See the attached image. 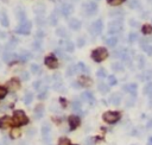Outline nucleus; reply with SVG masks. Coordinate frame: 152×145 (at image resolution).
Returning <instances> with one entry per match:
<instances>
[{
    "label": "nucleus",
    "instance_id": "obj_2",
    "mask_svg": "<svg viewBox=\"0 0 152 145\" xmlns=\"http://www.w3.org/2000/svg\"><path fill=\"white\" fill-rule=\"evenodd\" d=\"M108 57V51L106 48H97L92 52V59L95 62H102Z\"/></svg>",
    "mask_w": 152,
    "mask_h": 145
},
{
    "label": "nucleus",
    "instance_id": "obj_21",
    "mask_svg": "<svg viewBox=\"0 0 152 145\" xmlns=\"http://www.w3.org/2000/svg\"><path fill=\"white\" fill-rule=\"evenodd\" d=\"M31 54H30L27 50H22L19 52V55H18V59L20 60V61H23V62H26L27 60H30L31 59Z\"/></svg>",
    "mask_w": 152,
    "mask_h": 145
},
{
    "label": "nucleus",
    "instance_id": "obj_4",
    "mask_svg": "<svg viewBox=\"0 0 152 145\" xmlns=\"http://www.w3.org/2000/svg\"><path fill=\"white\" fill-rule=\"evenodd\" d=\"M104 30V24H102V20L101 19H97V20L93 22L92 25L89 26V32L92 33L93 36H99Z\"/></svg>",
    "mask_w": 152,
    "mask_h": 145
},
{
    "label": "nucleus",
    "instance_id": "obj_29",
    "mask_svg": "<svg viewBox=\"0 0 152 145\" xmlns=\"http://www.w3.org/2000/svg\"><path fill=\"white\" fill-rule=\"evenodd\" d=\"M17 18L19 19V22H20V23L26 22V14H25V12L23 11V10L17 8Z\"/></svg>",
    "mask_w": 152,
    "mask_h": 145
},
{
    "label": "nucleus",
    "instance_id": "obj_55",
    "mask_svg": "<svg viewBox=\"0 0 152 145\" xmlns=\"http://www.w3.org/2000/svg\"><path fill=\"white\" fill-rule=\"evenodd\" d=\"M95 139L94 138H87L86 139V145H94Z\"/></svg>",
    "mask_w": 152,
    "mask_h": 145
},
{
    "label": "nucleus",
    "instance_id": "obj_53",
    "mask_svg": "<svg viewBox=\"0 0 152 145\" xmlns=\"http://www.w3.org/2000/svg\"><path fill=\"white\" fill-rule=\"evenodd\" d=\"M36 20H37V24H38V25H44V22H45L44 18H43V16H42V17H37Z\"/></svg>",
    "mask_w": 152,
    "mask_h": 145
},
{
    "label": "nucleus",
    "instance_id": "obj_8",
    "mask_svg": "<svg viewBox=\"0 0 152 145\" xmlns=\"http://www.w3.org/2000/svg\"><path fill=\"white\" fill-rule=\"evenodd\" d=\"M44 63H45V65L48 67V68H50V69H55V68H57V67H58V61H57V59L54 55L46 56L45 60H44Z\"/></svg>",
    "mask_w": 152,
    "mask_h": 145
},
{
    "label": "nucleus",
    "instance_id": "obj_59",
    "mask_svg": "<svg viewBox=\"0 0 152 145\" xmlns=\"http://www.w3.org/2000/svg\"><path fill=\"white\" fill-rule=\"evenodd\" d=\"M147 145H152V137L149 138V143H147Z\"/></svg>",
    "mask_w": 152,
    "mask_h": 145
},
{
    "label": "nucleus",
    "instance_id": "obj_50",
    "mask_svg": "<svg viewBox=\"0 0 152 145\" xmlns=\"http://www.w3.org/2000/svg\"><path fill=\"white\" fill-rule=\"evenodd\" d=\"M12 134V138H18V137H20V131L19 130H17V129H14V130H12V132H11Z\"/></svg>",
    "mask_w": 152,
    "mask_h": 145
},
{
    "label": "nucleus",
    "instance_id": "obj_26",
    "mask_svg": "<svg viewBox=\"0 0 152 145\" xmlns=\"http://www.w3.org/2000/svg\"><path fill=\"white\" fill-rule=\"evenodd\" d=\"M76 67H77V71H81V73H85V74H88L90 70H89V68L88 67L83 63V62H80V63H77L76 64Z\"/></svg>",
    "mask_w": 152,
    "mask_h": 145
},
{
    "label": "nucleus",
    "instance_id": "obj_35",
    "mask_svg": "<svg viewBox=\"0 0 152 145\" xmlns=\"http://www.w3.org/2000/svg\"><path fill=\"white\" fill-rule=\"evenodd\" d=\"M141 32H143L144 35H151V33H152V25L145 24V25L143 26V29H141Z\"/></svg>",
    "mask_w": 152,
    "mask_h": 145
},
{
    "label": "nucleus",
    "instance_id": "obj_43",
    "mask_svg": "<svg viewBox=\"0 0 152 145\" xmlns=\"http://www.w3.org/2000/svg\"><path fill=\"white\" fill-rule=\"evenodd\" d=\"M72 108H73L75 112L81 111V102H80V101H73V103H72Z\"/></svg>",
    "mask_w": 152,
    "mask_h": 145
},
{
    "label": "nucleus",
    "instance_id": "obj_7",
    "mask_svg": "<svg viewBox=\"0 0 152 145\" xmlns=\"http://www.w3.org/2000/svg\"><path fill=\"white\" fill-rule=\"evenodd\" d=\"M82 8H83V12H85L87 16H90V14L96 13V11H97V5H96L94 1L85 3L83 6H82Z\"/></svg>",
    "mask_w": 152,
    "mask_h": 145
},
{
    "label": "nucleus",
    "instance_id": "obj_56",
    "mask_svg": "<svg viewBox=\"0 0 152 145\" xmlns=\"http://www.w3.org/2000/svg\"><path fill=\"white\" fill-rule=\"evenodd\" d=\"M36 37L38 38V39H40V38H43V37H44V32H43L42 30H38L37 33H36Z\"/></svg>",
    "mask_w": 152,
    "mask_h": 145
},
{
    "label": "nucleus",
    "instance_id": "obj_5",
    "mask_svg": "<svg viewBox=\"0 0 152 145\" xmlns=\"http://www.w3.org/2000/svg\"><path fill=\"white\" fill-rule=\"evenodd\" d=\"M31 29H32V23L30 20H26V22L20 23V25L16 29V32L20 33V35H30Z\"/></svg>",
    "mask_w": 152,
    "mask_h": 145
},
{
    "label": "nucleus",
    "instance_id": "obj_32",
    "mask_svg": "<svg viewBox=\"0 0 152 145\" xmlns=\"http://www.w3.org/2000/svg\"><path fill=\"white\" fill-rule=\"evenodd\" d=\"M7 86H8V88H11V89H18L19 88V82H18V80L12 79L11 81H8Z\"/></svg>",
    "mask_w": 152,
    "mask_h": 145
},
{
    "label": "nucleus",
    "instance_id": "obj_9",
    "mask_svg": "<svg viewBox=\"0 0 152 145\" xmlns=\"http://www.w3.org/2000/svg\"><path fill=\"white\" fill-rule=\"evenodd\" d=\"M74 11V7L72 4H68V3H63L62 5H61V10H59V12L61 14H63L64 17H68L70 13H73Z\"/></svg>",
    "mask_w": 152,
    "mask_h": 145
},
{
    "label": "nucleus",
    "instance_id": "obj_44",
    "mask_svg": "<svg viewBox=\"0 0 152 145\" xmlns=\"http://www.w3.org/2000/svg\"><path fill=\"white\" fill-rule=\"evenodd\" d=\"M125 1V0H107V3L109 4V5H112V6H119V5H121Z\"/></svg>",
    "mask_w": 152,
    "mask_h": 145
},
{
    "label": "nucleus",
    "instance_id": "obj_11",
    "mask_svg": "<svg viewBox=\"0 0 152 145\" xmlns=\"http://www.w3.org/2000/svg\"><path fill=\"white\" fill-rule=\"evenodd\" d=\"M68 120H69V126L72 130H75L81 124V119H80V117H77V115H70Z\"/></svg>",
    "mask_w": 152,
    "mask_h": 145
},
{
    "label": "nucleus",
    "instance_id": "obj_45",
    "mask_svg": "<svg viewBox=\"0 0 152 145\" xmlns=\"http://www.w3.org/2000/svg\"><path fill=\"white\" fill-rule=\"evenodd\" d=\"M144 64H145V59L144 56H138V68H144Z\"/></svg>",
    "mask_w": 152,
    "mask_h": 145
},
{
    "label": "nucleus",
    "instance_id": "obj_37",
    "mask_svg": "<svg viewBox=\"0 0 152 145\" xmlns=\"http://www.w3.org/2000/svg\"><path fill=\"white\" fill-rule=\"evenodd\" d=\"M32 100H33V94L32 93H26L25 96H24V102L26 105H30L32 102Z\"/></svg>",
    "mask_w": 152,
    "mask_h": 145
},
{
    "label": "nucleus",
    "instance_id": "obj_30",
    "mask_svg": "<svg viewBox=\"0 0 152 145\" xmlns=\"http://www.w3.org/2000/svg\"><path fill=\"white\" fill-rule=\"evenodd\" d=\"M13 121H11L10 120V118H7V117H4V118H0V127H7L10 124H12Z\"/></svg>",
    "mask_w": 152,
    "mask_h": 145
},
{
    "label": "nucleus",
    "instance_id": "obj_38",
    "mask_svg": "<svg viewBox=\"0 0 152 145\" xmlns=\"http://www.w3.org/2000/svg\"><path fill=\"white\" fill-rule=\"evenodd\" d=\"M74 49H75L74 43H73V42H70V41H67V42H65V50H67L68 52H73Z\"/></svg>",
    "mask_w": 152,
    "mask_h": 145
},
{
    "label": "nucleus",
    "instance_id": "obj_10",
    "mask_svg": "<svg viewBox=\"0 0 152 145\" xmlns=\"http://www.w3.org/2000/svg\"><path fill=\"white\" fill-rule=\"evenodd\" d=\"M16 59H18V55L14 54V52L11 51V50H6V51L4 52V55H3V60H4L6 63H11V62L14 61Z\"/></svg>",
    "mask_w": 152,
    "mask_h": 145
},
{
    "label": "nucleus",
    "instance_id": "obj_18",
    "mask_svg": "<svg viewBox=\"0 0 152 145\" xmlns=\"http://www.w3.org/2000/svg\"><path fill=\"white\" fill-rule=\"evenodd\" d=\"M33 12L37 14V17H42L45 12V6L43 4H37L33 6Z\"/></svg>",
    "mask_w": 152,
    "mask_h": 145
},
{
    "label": "nucleus",
    "instance_id": "obj_33",
    "mask_svg": "<svg viewBox=\"0 0 152 145\" xmlns=\"http://www.w3.org/2000/svg\"><path fill=\"white\" fill-rule=\"evenodd\" d=\"M112 69L114 71H123L124 70V65H123V63H120V62H114L112 64Z\"/></svg>",
    "mask_w": 152,
    "mask_h": 145
},
{
    "label": "nucleus",
    "instance_id": "obj_48",
    "mask_svg": "<svg viewBox=\"0 0 152 145\" xmlns=\"http://www.w3.org/2000/svg\"><path fill=\"white\" fill-rule=\"evenodd\" d=\"M136 102V96H131L126 100V106H133Z\"/></svg>",
    "mask_w": 152,
    "mask_h": 145
},
{
    "label": "nucleus",
    "instance_id": "obj_15",
    "mask_svg": "<svg viewBox=\"0 0 152 145\" xmlns=\"http://www.w3.org/2000/svg\"><path fill=\"white\" fill-rule=\"evenodd\" d=\"M50 131H51V127H50V125L46 123L42 126V134H43V138L49 143L50 142Z\"/></svg>",
    "mask_w": 152,
    "mask_h": 145
},
{
    "label": "nucleus",
    "instance_id": "obj_51",
    "mask_svg": "<svg viewBox=\"0 0 152 145\" xmlns=\"http://www.w3.org/2000/svg\"><path fill=\"white\" fill-rule=\"evenodd\" d=\"M20 77H22V80L27 81V80L30 79V75H29V73H27V71H23L22 74H20Z\"/></svg>",
    "mask_w": 152,
    "mask_h": 145
},
{
    "label": "nucleus",
    "instance_id": "obj_47",
    "mask_svg": "<svg viewBox=\"0 0 152 145\" xmlns=\"http://www.w3.org/2000/svg\"><path fill=\"white\" fill-rule=\"evenodd\" d=\"M6 94H7V88H5V87H3V86H0V99L5 98Z\"/></svg>",
    "mask_w": 152,
    "mask_h": 145
},
{
    "label": "nucleus",
    "instance_id": "obj_60",
    "mask_svg": "<svg viewBox=\"0 0 152 145\" xmlns=\"http://www.w3.org/2000/svg\"><path fill=\"white\" fill-rule=\"evenodd\" d=\"M150 1H151V3H152V0H150Z\"/></svg>",
    "mask_w": 152,
    "mask_h": 145
},
{
    "label": "nucleus",
    "instance_id": "obj_58",
    "mask_svg": "<svg viewBox=\"0 0 152 145\" xmlns=\"http://www.w3.org/2000/svg\"><path fill=\"white\" fill-rule=\"evenodd\" d=\"M130 22H131V25H132V26H137V25H138V24L136 23V20H134V19H131Z\"/></svg>",
    "mask_w": 152,
    "mask_h": 145
},
{
    "label": "nucleus",
    "instance_id": "obj_16",
    "mask_svg": "<svg viewBox=\"0 0 152 145\" xmlns=\"http://www.w3.org/2000/svg\"><path fill=\"white\" fill-rule=\"evenodd\" d=\"M81 100H82V101H86V102H88V103H92V105L95 102L94 96H93V94L90 93V92H85V93L81 94Z\"/></svg>",
    "mask_w": 152,
    "mask_h": 145
},
{
    "label": "nucleus",
    "instance_id": "obj_34",
    "mask_svg": "<svg viewBox=\"0 0 152 145\" xmlns=\"http://www.w3.org/2000/svg\"><path fill=\"white\" fill-rule=\"evenodd\" d=\"M76 73H77V67L76 65H70V67H68L67 76H74Z\"/></svg>",
    "mask_w": 152,
    "mask_h": 145
},
{
    "label": "nucleus",
    "instance_id": "obj_14",
    "mask_svg": "<svg viewBox=\"0 0 152 145\" xmlns=\"http://www.w3.org/2000/svg\"><path fill=\"white\" fill-rule=\"evenodd\" d=\"M81 25H82V23H81L80 19H77V18L69 19V27L72 29V30H80Z\"/></svg>",
    "mask_w": 152,
    "mask_h": 145
},
{
    "label": "nucleus",
    "instance_id": "obj_41",
    "mask_svg": "<svg viewBox=\"0 0 152 145\" xmlns=\"http://www.w3.org/2000/svg\"><path fill=\"white\" fill-rule=\"evenodd\" d=\"M31 73L35 74V75L39 74V73H40V67H39L38 64H36V63L31 64Z\"/></svg>",
    "mask_w": 152,
    "mask_h": 145
},
{
    "label": "nucleus",
    "instance_id": "obj_39",
    "mask_svg": "<svg viewBox=\"0 0 152 145\" xmlns=\"http://www.w3.org/2000/svg\"><path fill=\"white\" fill-rule=\"evenodd\" d=\"M138 41V33L137 32H131L128 35V42L130 43H134Z\"/></svg>",
    "mask_w": 152,
    "mask_h": 145
},
{
    "label": "nucleus",
    "instance_id": "obj_54",
    "mask_svg": "<svg viewBox=\"0 0 152 145\" xmlns=\"http://www.w3.org/2000/svg\"><path fill=\"white\" fill-rule=\"evenodd\" d=\"M59 145H69V139H67V138H61L59 139Z\"/></svg>",
    "mask_w": 152,
    "mask_h": 145
},
{
    "label": "nucleus",
    "instance_id": "obj_36",
    "mask_svg": "<svg viewBox=\"0 0 152 145\" xmlns=\"http://www.w3.org/2000/svg\"><path fill=\"white\" fill-rule=\"evenodd\" d=\"M144 93H145L146 95H149L150 98H152V82H149V83L145 86Z\"/></svg>",
    "mask_w": 152,
    "mask_h": 145
},
{
    "label": "nucleus",
    "instance_id": "obj_12",
    "mask_svg": "<svg viewBox=\"0 0 152 145\" xmlns=\"http://www.w3.org/2000/svg\"><path fill=\"white\" fill-rule=\"evenodd\" d=\"M59 17H61V12L58 11V10H55V11L50 14V17H49V23L51 24V25H57V23H58V20H59Z\"/></svg>",
    "mask_w": 152,
    "mask_h": 145
},
{
    "label": "nucleus",
    "instance_id": "obj_24",
    "mask_svg": "<svg viewBox=\"0 0 152 145\" xmlns=\"http://www.w3.org/2000/svg\"><path fill=\"white\" fill-rule=\"evenodd\" d=\"M126 54H127V50L125 49V48H120V49L114 50L113 56L117 57V59H124V56H125Z\"/></svg>",
    "mask_w": 152,
    "mask_h": 145
},
{
    "label": "nucleus",
    "instance_id": "obj_19",
    "mask_svg": "<svg viewBox=\"0 0 152 145\" xmlns=\"http://www.w3.org/2000/svg\"><path fill=\"white\" fill-rule=\"evenodd\" d=\"M109 102L112 103V105H114V106L120 105V102H121V95H120L119 93L112 94V95L109 96Z\"/></svg>",
    "mask_w": 152,
    "mask_h": 145
},
{
    "label": "nucleus",
    "instance_id": "obj_31",
    "mask_svg": "<svg viewBox=\"0 0 152 145\" xmlns=\"http://www.w3.org/2000/svg\"><path fill=\"white\" fill-rule=\"evenodd\" d=\"M97 88H99V91L102 93V94H106V93L109 92V87L106 83H104V82H100L99 86H97Z\"/></svg>",
    "mask_w": 152,
    "mask_h": 145
},
{
    "label": "nucleus",
    "instance_id": "obj_17",
    "mask_svg": "<svg viewBox=\"0 0 152 145\" xmlns=\"http://www.w3.org/2000/svg\"><path fill=\"white\" fill-rule=\"evenodd\" d=\"M140 46H141V49H143L149 56L152 55V44L146 43L144 39H141V41H140Z\"/></svg>",
    "mask_w": 152,
    "mask_h": 145
},
{
    "label": "nucleus",
    "instance_id": "obj_25",
    "mask_svg": "<svg viewBox=\"0 0 152 145\" xmlns=\"http://www.w3.org/2000/svg\"><path fill=\"white\" fill-rule=\"evenodd\" d=\"M0 24H1L3 26H5V27H7L10 25V20H8V17H7L6 12L0 13Z\"/></svg>",
    "mask_w": 152,
    "mask_h": 145
},
{
    "label": "nucleus",
    "instance_id": "obj_1",
    "mask_svg": "<svg viewBox=\"0 0 152 145\" xmlns=\"http://www.w3.org/2000/svg\"><path fill=\"white\" fill-rule=\"evenodd\" d=\"M124 23L121 19H114V20L108 23V33L109 35H115L119 33L121 30H123Z\"/></svg>",
    "mask_w": 152,
    "mask_h": 145
},
{
    "label": "nucleus",
    "instance_id": "obj_3",
    "mask_svg": "<svg viewBox=\"0 0 152 145\" xmlns=\"http://www.w3.org/2000/svg\"><path fill=\"white\" fill-rule=\"evenodd\" d=\"M27 121H29V119H27V117H26V114L23 112V111H14V113H13V124L14 125H25V124H27Z\"/></svg>",
    "mask_w": 152,
    "mask_h": 145
},
{
    "label": "nucleus",
    "instance_id": "obj_27",
    "mask_svg": "<svg viewBox=\"0 0 152 145\" xmlns=\"http://www.w3.org/2000/svg\"><path fill=\"white\" fill-rule=\"evenodd\" d=\"M43 113H44V107L42 105H38L37 107L35 108V115H36V118L39 119V118H42L43 117Z\"/></svg>",
    "mask_w": 152,
    "mask_h": 145
},
{
    "label": "nucleus",
    "instance_id": "obj_28",
    "mask_svg": "<svg viewBox=\"0 0 152 145\" xmlns=\"http://www.w3.org/2000/svg\"><path fill=\"white\" fill-rule=\"evenodd\" d=\"M56 35L59 36V37H62V38L68 37V32L65 30V27H63V26H59V27L56 29Z\"/></svg>",
    "mask_w": 152,
    "mask_h": 145
},
{
    "label": "nucleus",
    "instance_id": "obj_6",
    "mask_svg": "<svg viewBox=\"0 0 152 145\" xmlns=\"http://www.w3.org/2000/svg\"><path fill=\"white\" fill-rule=\"evenodd\" d=\"M104 120L106 121V123H108V124H114V123H117L119 119H120V114L118 113V112H106L105 114H104Z\"/></svg>",
    "mask_w": 152,
    "mask_h": 145
},
{
    "label": "nucleus",
    "instance_id": "obj_42",
    "mask_svg": "<svg viewBox=\"0 0 152 145\" xmlns=\"http://www.w3.org/2000/svg\"><path fill=\"white\" fill-rule=\"evenodd\" d=\"M96 76L99 77V79H105V77L107 76V74H106V70H105L104 68L99 69V70L96 71Z\"/></svg>",
    "mask_w": 152,
    "mask_h": 145
},
{
    "label": "nucleus",
    "instance_id": "obj_40",
    "mask_svg": "<svg viewBox=\"0 0 152 145\" xmlns=\"http://www.w3.org/2000/svg\"><path fill=\"white\" fill-rule=\"evenodd\" d=\"M128 6L131 8H139L140 7V1H139V0H130Z\"/></svg>",
    "mask_w": 152,
    "mask_h": 145
},
{
    "label": "nucleus",
    "instance_id": "obj_49",
    "mask_svg": "<svg viewBox=\"0 0 152 145\" xmlns=\"http://www.w3.org/2000/svg\"><path fill=\"white\" fill-rule=\"evenodd\" d=\"M85 44H86L85 38H77V46H78V48H83Z\"/></svg>",
    "mask_w": 152,
    "mask_h": 145
},
{
    "label": "nucleus",
    "instance_id": "obj_22",
    "mask_svg": "<svg viewBox=\"0 0 152 145\" xmlns=\"http://www.w3.org/2000/svg\"><path fill=\"white\" fill-rule=\"evenodd\" d=\"M78 83L81 87H88L92 84V80H90L88 76H81L78 79Z\"/></svg>",
    "mask_w": 152,
    "mask_h": 145
},
{
    "label": "nucleus",
    "instance_id": "obj_20",
    "mask_svg": "<svg viewBox=\"0 0 152 145\" xmlns=\"http://www.w3.org/2000/svg\"><path fill=\"white\" fill-rule=\"evenodd\" d=\"M124 16V10L121 8H117V10H110L109 11V17L119 19V17H123Z\"/></svg>",
    "mask_w": 152,
    "mask_h": 145
},
{
    "label": "nucleus",
    "instance_id": "obj_52",
    "mask_svg": "<svg viewBox=\"0 0 152 145\" xmlns=\"http://www.w3.org/2000/svg\"><path fill=\"white\" fill-rule=\"evenodd\" d=\"M40 86H43V82H42V81H36V82L33 83V88L39 91V89H40Z\"/></svg>",
    "mask_w": 152,
    "mask_h": 145
},
{
    "label": "nucleus",
    "instance_id": "obj_23",
    "mask_svg": "<svg viewBox=\"0 0 152 145\" xmlns=\"http://www.w3.org/2000/svg\"><path fill=\"white\" fill-rule=\"evenodd\" d=\"M105 42H106V44L108 46H115L118 44L119 39H118V37H115V36H109V37H107L105 39Z\"/></svg>",
    "mask_w": 152,
    "mask_h": 145
},
{
    "label": "nucleus",
    "instance_id": "obj_46",
    "mask_svg": "<svg viewBox=\"0 0 152 145\" xmlns=\"http://www.w3.org/2000/svg\"><path fill=\"white\" fill-rule=\"evenodd\" d=\"M117 79H115V76H113V75H110V76H108V86H115L117 84Z\"/></svg>",
    "mask_w": 152,
    "mask_h": 145
},
{
    "label": "nucleus",
    "instance_id": "obj_13",
    "mask_svg": "<svg viewBox=\"0 0 152 145\" xmlns=\"http://www.w3.org/2000/svg\"><path fill=\"white\" fill-rule=\"evenodd\" d=\"M137 89H138L137 83H128V84L124 86V91L127 92V93H130V94H132V96H136Z\"/></svg>",
    "mask_w": 152,
    "mask_h": 145
},
{
    "label": "nucleus",
    "instance_id": "obj_57",
    "mask_svg": "<svg viewBox=\"0 0 152 145\" xmlns=\"http://www.w3.org/2000/svg\"><path fill=\"white\" fill-rule=\"evenodd\" d=\"M145 77L147 80H151L152 79V70H147L146 73H145Z\"/></svg>",
    "mask_w": 152,
    "mask_h": 145
}]
</instances>
